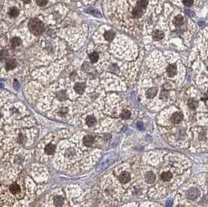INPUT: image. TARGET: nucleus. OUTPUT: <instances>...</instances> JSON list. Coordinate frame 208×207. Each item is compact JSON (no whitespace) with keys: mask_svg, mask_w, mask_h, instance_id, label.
<instances>
[{"mask_svg":"<svg viewBox=\"0 0 208 207\" xmlns=\"http://www.w3.org/2000/svg\"><path fill=\"white\" fill-rule=\"evenodd\" d=\"M29 28L34 35H40L43 32L44 24L40 20L33 19L29 24Z\"/></svg>","mask_w":208,"mask_h":207,"instance_id":"nucleus-1","label":"nucleus"},{"mask_svg":"<svg viewBox=\"0 0 208 207\" xmlns=\"http://www.w3.org/2000/svg\"><path fill=\"white\" fill-rule=\"evenodd\" d=\"M186 195L187 197H188L189 199H195L199 196V195H200V191L198 190L197 188H190V189L188 190V191H187Z\"/></svg>","mask_w":208,"mask_h":207,"instance_id":"nucleus-2","label":"nucleus"},{"mask_svg":"<svg viewBox=\"0 0 208 207\" xmlns=\"http://www.w3.org/2000/svg\"><path fill=\"white\" fill-rule=\"evenodd\" d=\"M183 118V116L181 113H178V112H176V113H174L171 117V121H172L173 123L177 124L179 123L180 121L182 120Z\"/></svg>","mask_w":208,"mask_h":207,"instance_id":"nucleus-3","label":"nucleus"},{"mask_svg":"<svg viewBox=\"0 0 208 207\" xmlns=\"http://www.w3.org/2000/svg\"><path fill=\"white\" fill-rule=\"evenodd\" d=\"M83 143L85 146H90L94 144L95 143V139L92 136H90V135H87L86 136H84V140H83Z\"/></svg>","mask_w":208,"mask_h":207,"instance_id":"nucleus-4","label":"nucleus"},{"mask_svg":"<svg viewBox=\"0 0 208 207\" xmlns=\"http://www.w3.org/2000/svg\"><path fill=\"white\" fill-rule=\"evenodd\" d=\"M130 175L128 172H124L121 173V175H119V181L120 182L122 183H127L128 181H130Z\"/></svg>","mask_w":208,"mask_h":207,"instance_id":"nucleus-5","label":"nucleus"},{"mask_svg":"<svg viewBox=\"0 0 208 207\" xmlns=\"http://www.w3.org/2000/svg\"><path fill=\"white\" fill-rule=\"evenodd\" d=\"M145 180L147 183H150V184H151V183L154 182L155 180H156V176L154 175V173L151 172V171H149L146 174V176H145Z\"/></svg>","mask_w":208,"mask_h":207,"instance_id":"nucleus-6","label":"nucleus"},{"mask_svg":"<svg viewBox=\"0 0 208 207\" xmlns=\"http://www.w3.org/2000/svg\"><path fill=\"white\" fill-rule=\"evenodd\" d=\"M74 90L76 93L82 94L85 90V84H83V83H77V84H75Z\"/></svg>","mask_w":208,"mask_h":207,"instance_id":"nucleus-7","label":"nucleus"},{"mask_svg":"<svg viewBox=\"0 0 208 207\" xmlns=\"http://www.w3.org/2000/svg\"><path fill=\"white\" fill-rule=\"evenodd\" d=\"M167 73L169 76H174L177 73V68L175 65H170L167 68Z\"/></svg>","mask_w":208,"mask_h":207,"instance_id":"nucleus-8","label":"nucleus"},{"mask_svg":"<svg viewBox=\"0 0 208 207\" xmlns=\"http://www.w3.org/2000/svg\"><path fill=\"white\" fill-rule=\"evenodd\" d=\"M9 190H10L11 193H13L14 195H16V194H18L20 192V186L18 184L13 183L10 185V187H9Z\"/></svg>","mask_w":208,"mask_h":207,"instance_id":"nucleus-9","label":"nucleus"},{"mask_svg":"<svg viewBox=\"0 0 208 207\" xmlns=\"http://www.w3.org/2000/svg\"><path fill=\"white\" fill-rule=\"evenodd\" d=\"M132 14L133 17H135V18H140V17H141L142 15H143V10L136 6V7H135V8L132 9Z\"/></svg>","mask_w":208,"mask_h":207,"instance_id":"nucleus-10","label":"nucleus"},{"mask_svg":"<svg viewBox=\"0 0 208 207\" xmlns=\"http://www.w3.org/2000/svg\"><path fill=\"white\" fill-rule=\"evenodd\" d=\"M157 88L152 87V88H150L149 90H147V91L146 93V95L148 98H153V97H155V95L157 94Z\"/></svg>","mask_w":208,"mask_h":207,"instance_id":"nucleus-11","label":"nucleus"},{"mask_svg":"<svg viewBox=\"0 0 208 207\" xmlns=\"http://www.w3.org/2000/svg\"><path fill=\"white\" fill-rule=\"evenodd\" d=\"M153 38H154V40H161V39H162L164 38V33L162 31H160V30H154V32H153Z\"/></svg>","mask_w":208,"mask_h":207,"instance_id":"nucleus-12","label":"nucleus"},{"mask_svg":"<svg viewBox=\"0 0 208 207\" xmlns=\"http://www.w3.org/2000/svg\"><path fill=\"white\" fill-rule=\"evenodd\" d=\"M16 66V62L14 59H9L5 63V67L7 69H13Z\"/></svg>","mask_w":208,"mask_h":207,"instance_id":"nucleus-13","label":"nucleus"},{"mask_svg":"<svg viewBox=\"0 0 208 207\" xmlns=\"http://www.w3.org/2000/svg\"><path fill=\"white\" fill-rule=\"evenodd\" d=\"M173 23H174V24L176 25V26H178V27L182 26L184 23L183 17L182 16H177L173 20Z\"/></svg>","mask_w":208,"mask_h":207,"instance_id":"nucleus-14","label":"nucleus"},{"mask_svg":"<svg viewBox=\"0 0 208 207\" xmlns=\"http://www.w3.org/2000/svg\"><path fill=\"white\" fill-rule=\"evenodd\" d=\"M45 151L47 154H52L55 151V146L52 144H49L45 148Z\"/></svg>","mask_w":208,"mask_h":207,"instance_id":"nucleus-15","label":"nucleus"},{"mask_svg":"<svg viewBox=\"0 0 208 207\" xmlns=\"http://www.w3.org/2000/svg\"><path fill=\"white\" fill-rule=\"evenodd\" d=\"M86 122L88 126H94L96 124V118L95 117H93V116H89L86 119Z\"/></svg>","mask_w":208,"mask_h":207,"instance_id":"nucleus-16","label":"nucleus"},{"mask_svg":"<svg viewBox=\"0 0 208 207\" xmlns=\"http://www.w3.org/2000/svg\"><path fill=\"white\" fill-rule=\"evenodd\" d=\"M63 203V199H62V196H55L54 198V204L55 206L57 207H59L61 206Z\"/></svg>","mask_w":208,"mask_h":207,"instance_id":"nucleus-17","label":"nucleus"},{"mask_svg":"<svg viewBox=\"0 0 208 207\" xmlns=\"http://www.w3.org/2000/svg\"><path fill=\"white\" fill-rule=\"evenodd\" d=\"M172 173L171 172H164L161 175V178H162L163 181H169L172 179Z\"/></svg>","mask_w":208,"mask_h":207,"instance_id":"nucleus-18","label":"nucleus"},{"mask_svg":"<svg viewBox=\"0 0 208 207\" xmlns=\"http://www.w3.org/2000/svg\"><path fill=\"white\" fill-rule=\"evenodd\" d=\"M136 5H137V7L143 9L146 8V6L147 5V0H138Z\"/></svg>","mask_w":208,"mask_h":207,"instance_id":"nucleus-19","label":"nucleus"},{"mask_svg":"<svg viewBox=\"0 0 208 207\" xmlns=\"http://www.w3.org/2000/svg\"><path fill=\"white\" fill-rule=\"evenodd\" d=\"M188 106L189 108H192V109H194L198 106V101H197L196 100L194 99H189L188 100Z\"/></svg>","mask_w":208,"mask_h":207,"instance_id":"nucleus-20","label":"nucleus"},{"mask_svg":"<svg viewBox=\"0 0 208 207\" xmlns=\"http://www.w3.org/2000/svg\"><path fill=\"white\" fill-rule=\"evenodd\" d=\"M115 37V33L111 30H108V31H106L105 33V38L106 40H111Z\"/></svg>","mask_w":208,"mask_h":207,"instance_id":"nucleus-21","label":"nucleus"},{"mask_svg":"<svg viewBox=\"0 0 208 207\" xmlns=\"http://www.w3.org/2000/svg\"><path fill=\"white\" fill-rule=\"evenodd\" d=\"M9 14L10 15V16L12 17H16V16H18V14H19V10L16 8V7H13V8H11L9 11Z\"/></svg>","mask_w":208,"mask_h":207,"instance_id":"nucleus-22","label":"nucleus"},{"mask_svg":"<svg viewBox=\"0 0 208 207\" xmlns=\"http://www.w3.org/2000/svg\"><path fill=\"white\" fill-rule=\"evenodd\" d=\"M90 62H93V63H95L96 62H97V60L99 59V56H98V54L97 52H93L92 54L90 55Z\"/></svg>","mask_w":208,"mask_h":207,"instance_id":"nucleus-23","label":"nucleus"},{"mask_svg":"<svg viewBox=\"0 0 208 207\" xmlns=\"http://www.w3.org/2000/svg\"><path fill=\"white\" fill-rule=\"evenodd\" d=\"M57 97L59 100H65L67 98V94L65 91H60L57 94Z\"/></svg>","mask_w":208,"mask_h":207,"instance_id":"nucleus-24","label":"nucleus"},{"mask_svg":"<svg viewBox=\"0 0 208 207\" xmlns=\"http://www.w3.org/2000/svg\"><path fill=\"white\" fill-rule=\"evenodd\" d=\"M21 43V40L19 38H14L12 39V41H11V44H12V46L13 47H17V46H19Z\"/></svg>","mask_w":208,"mask_h":207,"instance_id":"nucleus-25","label":"nucleus"},{"mask_svg":"<svg viewBox=\"0 0 208 207\" xmlns=\"http://www.w3.org/2000/svg\"><path fill=\"white\" fill-rule=\"evenodd\" d=\"M130 115H131V114L129 111L127 110H124L121 114V117H122V119H127V118H130Z\"/></svg>","mask_w":208,"mask_h":207,"instance_id":"nucleus-26","label":"nucleus"},{"mask_svg":"<svg viewBox=\"0 0 208 207\" xmlns=\"http://www.w3.org/2000/svg\"><path fill=\"white\" fill-rule=\"evenodd\" d=\"M8 56V52L5 50H3V51H0V59L1 60H4L6 59V57Z\"/></svg>","mask_w":208,"mask_h":207,"instance_id":"nucleus-27","label":"nucleus"},{"mask_svg":"<svg viewBox=\"0 0 208 207\" xmlns=\"http://www.w3.org/2000/svg\"><path fill=\"white\" fill-rule=\"evenodd\" d=\"M183 4L187 7H189L193 4V0H183Z\"/></svg>","mask_w":208,"mask_h":207,"instance_id":"nucleus-28","label":"nucleus"},{"mask_svg":"<svg viewBox=\"0 0 208 207\" xmlns=\"http://www.w3.org/2000/svg\"><path fill=\"white\" fill-rule=\"evenodd\" d=\"M48 3V0H37V4L40 6H44Z\"/></svg>","mask_w":208,"mask_h":207,"instance_id":"nucleus-29","label":"nucleus"},{"mask_svg":"<svg viewBox=\"0 0 208 207\" xmlns=\"http://www.w3.org/2000/svg\"><path fill=\"white\" fill-rule=\"evenodd\" d=\"M73 155H74V151H73L72 149L67 150V151H66V156H67L68 157H72Z\"/></svg>","mask_w":208,"mask_h":207,"instance_id":"nucleus-30","label":"nucleus"},{"mask_svg":"<svg viewBox=\"0 0 208 207\" xmlns=\"http://www.w3.org/2000/svg\"><path fill=\"white\" fill-rule=\"evenodd\" d=\"M67 108H62V109H61V111H60V114L62 115H65L67 113Z\"/></svg>","mask_w":208,"mask_h":207,"instance_id":"nucleus-31","label":"nucleus"},{"mask_svg":"<svg viewBox=\"0 0 208 207\" xmlns=\"http://www.w3.org/2000/svg\"><path fill=\"white\" fill-rule=\"evenodd\" d=\"M167 97V92H162L161 94V98L162 99H166Z\"/></svg>","mask_w":208,"mask_h":207,"instance_id":"nucleus-32","label":"nucleus"},{"mask_svg":"<svg viewBox=\"0 0 208 207\" xmlns=\"http://www.w3.org/2000/svg\"><path fill=\"white\" fill-rule=\"evenodd\" d=\"M110 138H111V135H107L105 137V140H110Z\"/></svg>","mask_w":208,"mask_h":207,"instance_id":"nucleus-33","label":"nucleus"},{"mask_svg":"<svg viewBox=\"0 0 208 207\" xmlns=\"http://www.w3.org/2000/svg\"><path fill=\"white\" fill-rule=\"evenodd\" d=\"M22 1H23V2H24V3H29L30 0H22Z\"/></svg>","mask_w":208,"mask_h":207,"instance_id":"nucleus-34","label":"nucleus"},{"mask_svg":"<svg viewBox=\"0 0 208 207\" xmlns=\"http://www.w3.org/2000/svg\"><path fill=\"white\" fill-rule=\"evenodd\" d=\"M177 207H182V206H177Z\"/></svg>","mask_w":208,"mask_h":207,"instance_id":"nucleus-35","label":"nucleus"},{"mask_svg":"<svg viewBox=\"0 0 208 207\" xmlns=\"http://www.w3.org/2000/svg\"><path fill=\"white\" fill-rule=\"evenodd\" d=\"M0 117H1V115H0Z\"/></svg>","mask_w":208,"mask_h":207,"instance_id":"nucleus-36","label":"nucleus"}]
</instances>
